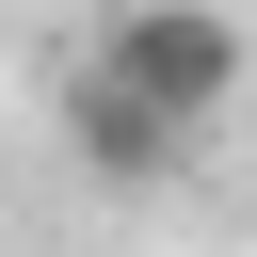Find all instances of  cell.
Listing matches in <instances>:
<instances>
[{"label": "cell", "instance_id": "obj_2", "mask_svg": "<svg viewBox=\"0 0 257 257\" xmlns=\"http://www.w3.org/2000/svg\"><path fill=\"white\" fill-rule=\"evenodd\" d=\"M64 128H80V161H96V177H161V161H193V145H177V128H145V112H128L96 64L64 80Z\"/></svg>", "mask_w": 257, "mask_h": 257}, {"label": "cell", "instance_id": "obj_1", "mask_svg": "<svg viewBox=\"0 0 257 257\" xmlns=\"http://www.w3.org/2000/svg\"><path fill=\"white\" fill-rule=\"evenodd\" d=\"M96 80L145 112V128H225L241 112V80H257V48H241V16L225 0H112V32H96Z\"/></svg>", "mask_w": 257, "mask_h": 257}]
</instances>
